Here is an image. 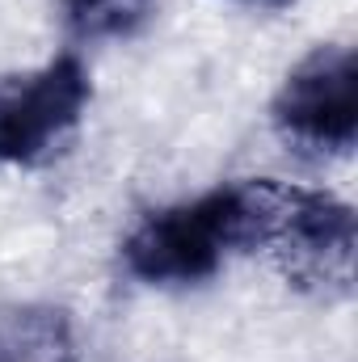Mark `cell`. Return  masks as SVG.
Segmentation results:
<instances>
[{"mask_svg":"<svg viewBox=\"0 0 358 362\" xmlns=\"http://www.w3.org/2000/svg\"><path fill=\"white\" fill-rule=\"evenodd\" d=\"M274 127L287 144L316 156H342L358 135V64L350 47L312 51L274 97Z\"/></svg>","mask_w":358,"mask_h":362,"instance_id":"obj_3","label":"cell"},{"mask_svg":"<svg viewBox=\"0 0 358 362\" xmlns=\"http://www.w3.org/2000/svg\"><path fill=\"white\" fill-rule=\"evenodd\" d=\"M89 101V72L59 55L38 72L0 81V165H34L64 144Z\"/></svg>","mask_w":358,"mask_h":362,"instance_id":"obj_4","label":"cell"},{"mask_svg":"<svg viewBox=\"0 0 358 362\" xmlns=\"http://www.w3.org/2000/svg\"><path fill=\"white\" fill-rule=\"evenodd\" d=\"M241 249H266L299 286L325 295L350 291L354 278V211L325 189L287 181H236Z\"/></svg>","mask_w":358,"mask_h":362,"instance_id":"obj_1","label":"cell"},{"mask_svg":"<svg viewBox=\"0 0 358 362\" xmlns=\"http://www.w3.org/2000/svg\"><path fill=\"white\" fill-rule=\"evenodd\" d=\"M0 362H81L64 308L25 303L0 316Z\"/></svg>","mask_w":358,"mask_h":362,"instance_id":"obj_5","label":"cell"},{"mask_svg":"<svg viewBox=\"0 0 358 362\" xmlns=\"http://www.w3.org/2000/svg\"><path fill=\"white\" fill-rule=\"evenodd\" d=\"M64 25L76 42H105V38H131L139 34L156 0H64Z\"/></svg>","mask_w":358,"mask_h":362,"instance_id":"obj_6","label":"cell"},{"mask_svg":"<svg viewBox=\"0 0 358 362\" xmlns=\"http://www.w3.org/2000/svg\"><path fill=\"white\" fill-rule=\"evenodd\" d=\"M241 249V202L236 185L211 189L194 202L148 215L122 245L127 270L144 282H202Z\"/></svg>","mask_w":358,"mask_h":362,"instance_id":"obj_2","label":"cell"}]
</instances>
